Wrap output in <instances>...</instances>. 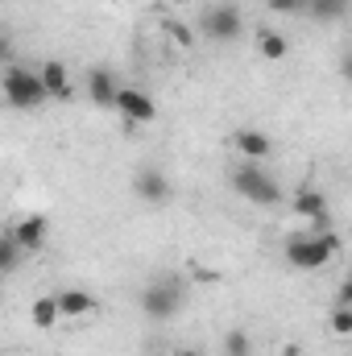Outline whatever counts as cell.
Here are the masks:
<instances>
[{
    "label": "cell",
    "instance_id": "6da1fadb",
    "mask_svg": "<svg viewBox=\"0 0 352 356\" xmlns=\"http://www.w3.org/2000/svg\"><path fill=\"white\" fill-rule=\"evenodd\" d=\"M182 298H186L182 282H178L175 273H162V277H154L141 290V311H145L150 323H170L178 311H182Z\"/></svg>",
    "mask_w": 352,
    "mask_h": 356
},
{
    "label": "cell",
    "instance_id": "7a4b0ae2",
    "mask_svg": "<svg viewBox=\"0 0 352 356\" xmlns=\"http://www.w3.org/2000/svg\"><path fill=\"white\" fill-rule=\"evenodd\" d=\"M232 191L241 195V199H249V203H257V207H273L278 199H282V186H278V178L265 170L262 162H245V166H237L232 175Z\"/></svg>",
    "mask_w": 352,
    "mask_h": 356
},
{
    "label": "cell",
    "instance_id": "3957f363",
    "mask_svg": "<svg viewBox=\"0 0 352 356\" xmlns=\"http://www.w3.org/2000/svg\"><path fill=\"white\" fill-rule=\"evenodd\" d=\"M336 249H340V236L332 228V232H315V236H290L282 253L294 269H323Z\"/></svg>",
    "mask_w": 352,
    "mask_h": 356
},
{
    "label": "cell",
    "instance_id": "277c9868",
    "mask_svg": "<svg viewBox=\"0 0 352 356\" xmlns=\"http://www.w3.org/2000/svg\"><path fill=\"white\" fill-rule=\"evenodd\" d=\"M4 99L21 112H33L50 99V91L42 83L38 71H25V67H4Z\"/></svg>",
    "mask_w": 352,
    "mask_h": 356
},
{
    "label": "cell",
    "instance_id": "5b68a950",
    "mask_svg": "<svg viewBox=\"0 0 352 356\" xmlns=\"http://www.w3.org/2000/svg\"><path fill=\"white\" fill-rule=\"evenodd\" d=\"M116 112H120L125 124H150V120L158 116V104H154L141 88H120V95H116Z\"/></svg>",
    "mask_w": 352,
    "mask_h": 356
},
{
    "label": "cell",
    "instance_id": "8992f818",
    "mask_svg": "<svg viewBox=\"0 0 352 356\" xmlns=\"http://www.w3.org/2000/svg\"><path fill=\"white\" fill-rule=\"evenodd\" d=\"M203 33L211 42H237L241 38V13L232 4H216L203 13Z\"/></svg>",
    "mask_w": 352,
    "mask_h": 356
},
{
    "label": "cell",
    "instance_id": "52a82bcc",
    "mask_svg": "<svg viewBox=\"0 0 352 356\" xmlns=\"http://www.w3.org/2000/svg\"><path fill=\"white\" fill-rule=\"evenodd\" d=\"M294 211H298L303 220H311L319 232H332V207H328V195H323L319 186H303V191L294 195Z\"/></svg>",
    "mask_w": 352,
    "mask_h": 356
},
{
    "label": "cell",
    "instance_id": "ba28073f",
    "mask_svg": "<svg viewBox=\"0 0 352 356\" xmlns=\"http://www.w3.org/2000/svg\"><path fill=\"white\" fill-rule=\"evenodd\" d=\"M133 191H137V199H141V203H170V195H175L170 178L162 175L158 166H145L141 175L133 178Z\"/></svg>",
    "mask_w": 352,
    "mask_h": 356
},
{
    "label": "cell",
    "instance_id": "9c48e42d",
    "mask_svg": "<svg viewBox=\"0 0 352 356\" xmlns=\"http://www.w3.org/2000/svg\"><path fill=\"white\" fill-rule=\"evenodd\" d=\"M21 245H25V253H38L42 245H46V232H50V220L42 216V211H33V216H25V220H17L13 228H8Z\"/></svg>",
    "mask_w": 352,
    "mask_h": 356
},
{
    "label": "cell",
    "instance_id": "30bf717a",
    "mask_svg": "<svg viewBox=\"0 0 352 356\" xmlns=\"http://www.w3.org/2000/svg\"><path fill=\"white\" fill-rule=\"evenodd\" d=\"M232 149H237V154H245L249 162H265V158H269V149H273V141L265 137L262 129H237V133H232Z\"/></svg>",
    "mask_w": 352,
    "mask_h": 356
},
{
    "label": "cell",
    "instance_id": "8fae6325",
    "mask_svg": "<svg viewBox=\"0 0 352 356\" xmlns=\"http://www.w3.org/2000/svg\"><path fill=\"white\" fill-rule=\"evenodd\" d=\"M54 298H58V307H63L67 319H83V315H95V311H99L95 294H88V290H63V294H54Z\"/></svg>",
    "mask_w": 352,
    "mask_h": 356
},
{
    "label": "cell",
    "instance_id": "7c38bea8",
    "mask_svg": "<svg viewBox=\"0 0 352 356\" xmlns=\"http://www.w3.org/2000/svg\"><path fill=\"white\" fill-rule=\"evenodd\" d=\"M42 83L50 91V99H71V79H67V67L58 63V58H50V63H42Z\"/></svg>",
    "mask_w": 352,
    "mask_h": 356
},
{
    "label": "cell",
    "instance_id": "4fadbf2b",
    "mask_svg": "<svg viewBox=\"0 0 352 356\" xmlns=\"http://www.w3.org/2000/svg\"><path fill=\"white\" fill-rule=\"evenodd\" d=\"M88 95H91V104H99V108H116L120 88L112 83V75H108V71H91V75H88Z\"/></svg>",
    "mask_w": 352,
    "mask_h": 356
},
{
    "label": "cell",
    "instance_id": "5bb4252c",
    "mask_svg": "<svg viewBox=\"0 0 352 356\" xmlns=\"http://www.w3.org/2000/svg\"><path fill=\"white\" fill-rule=\"evenodd\" d=\"M352 0H307V13H311V21H340L344 13H349Z\"/></svg>",
    "mask_w": 352,
    "mask_h": 356
},
{
    "label": "cell",
    "instance_id": "9a60e30c",
    "mask_svg": "<svg viewBox=\"0 0 352 356\" xmlns=\"http://www.w3.org/2000/svg\"><path fill=\"white\" fill-rule=\"evenodd\" d=\"M58 315H63V307H58V298H33V327H42V332H50V327L58 323Z\"/></svg>",
    "mask_w": 352,
    "mask_h": 356
},
{
    "label": "cell",
    "instance_id": "2e32d148",
    "mask_svg": "<svg viewBox=\"0 0 352 356\" xmlns=\"http://www.w3.org/2000/svg\"><path fill=\"white\" fill-rule=\"evenodd\" d=\"M257 50H262V58H269V63H278V58H286V38L282 33H273V29H262L257 33Z\"/></svg>",
    "mask_w": 352,
    "mask_h": 356
},
{
    "label": "cell",
    "instance_id": "e0dca14e",
    "mask_svg": "<svg viewBox=\"0 0 352 356\" xmlns=\"http://www.w3.org/2000/svg\"><path fill=\"white\" fill-rule=\"evenodd\" d=\"M21 253H25V245L8 232V236L0 241V269H4V273H13V269L21 266Z\"/></svg>",
    "mask_w": 352,
    "mask_h": 356
},
{
    "label": "cell",
    "instance_id": "ac0fdd59",
    "mask_svg": "<svg viewBox=\"0 0 352 356\" xmlns=\"http://www.w3.org/2000/svg\"><path fill=\"white\" fill-rule=\"evenodd\" d=\"M224 356H253V340H249L241 327H232V332L224 336Z\"/></svg>",
    "mask_w": 352,
    "mask_h": 356
},
{
    "label": "cell",
    "instance_id": "d6986e66",
    "mask_svg": "<svg viewBox=\"0 0 352 356\" xmlns=\"http://www.w3.org/2000/svg\"><path fill=\"white\" fill-rule=\"evenodd\" d=\"M328 327H332V336H352V307H336Z\"/></svg>",
    "mask_w": 352,
    "mask_h": 356
},
{
    "label": "cell",
    "instance_id": "ffe728a7",
    "mask_svg": "<svg viewBox=\"0 0 352 356\" xmlns=\"http://www.w3.org/2000/svg\"><path fill=\"white\" fill-rule=\"evenodd\" d=\"M273 13H298V8H307V0H265Z\"/></svg>",
    "mask_w": 352,
    "mask_h": 356
},
{
    "label": "cell",
    "instance_id": "44dd1931",
    "mask_svg": "<svg viewBox=\"0 0 352 356\" xmlns=\"http://www.w3.org/2000/svg\"><path fill=\"white\" fill-rule=\"evenodd\" d=\"M340 307H352V269L344 273V282H340Z\"/></svg>",
    "mask_w": 352,
    "mask_h": 356
},
{
    "label": "cell",
    "instance_id": "7402d4cb",
    "mask_svg": "<svg viewBox=\"0 0 352 356\" xmlns=\"http://www.w3.org/2000/svg\"><path fill=\"white\" fill-rule=\"evenodd\" d=\"M340 75H344V79L352 83V50L344 54V58H340Z\"/></svg>",
    "mask_w": 352,
    "mask_h": 356
},
{
    "label": "cell",
    "instance_id": "603a6c76",
    "mask_svg": "<svg viewBox=\"0 0 352 356\" xmlns=\"http://www.w3.org/2000/svg\"><path fill=\"white\" fill-rule=\"evenodd\" d=\"M282 356H307V353H303L298 344H286V348H282Z\"/></svg>",
    "mask_w": 352,
    "mask_h": 356
},
{
    "label": "cell",
    "instance_id": "cb8c5ba5",
    "mask_svg": "<svg viewBox=\"0 0 352 356\" xmlns=\"http://www.w3.org/2000/svg\"><path fill=\"white\" fill-rule=\"evenodd\" d=\"M170 356H203V353H195V348H178V353H170Z\"/></svg>",
    "mask_w": 352,
    "mask_h": 356
}]
</instances>
